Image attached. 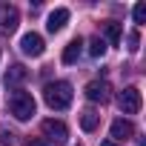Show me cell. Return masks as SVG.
Segmentation results:
<instances>
[{
  "label": "cell",
  "instance_id": "6da1fadb",
  "mask_svg": "<svg viewBox=\"0 0 146 146\" xmlns=\"http://www.w3.org/2000/svg\"><path fill=\"white\" fill-rule=\"evenodd\" d=\"M72 95H75V92H72V83H66V80L46 83V89H43V100H46V106H49V109H54V112L69 109Z\"/></svg>",
  "mask_w": 146,
  "mask_h": 146
},
{
  "label": "cell",
  "instance_id": "7a4b0ae2",
  "mask_svg": "<svg viewBox=\"0 0 146 146\" xmlns=\"http://www.w3.org/2000/svg\"><path fill=\"white\" fill-rule=\"evenodd\" d=\"M9 109H12V115H15L17 120H32V117H35L37 103H35V98H32L29 92L15 89V92L9 95Z\"/></svg>",
  "mask_w": 146,
  "mask_h": 146
},
{
  "label": "cell",
  "instance_id": "3957f363",
  "mask_svg": "<svg viewBox=\"0 0 146 146\" xmlns=\"http://www.w3.org/2000/svg\"><path fill=\"white\" fill-rule=\"evenodd\" d=\"M43 140H46V143H57V146H63V143L69 140V129H66V123H63V120H54V117L43 120Z\"/></svg>",
  "mask_w": 146,
  "mask_h": 146
},
{
  "label": "cell",
  "instance_id": "277c9868",
  "mask_svg": "<svg viewBox=\"0 0 146 146\" xmlns=\"http://www.w3.org/2000/svg\"><path fill=\"white\" fill-rule=\"evenodd\" d=\"M140 103H143V98H140V89H135V86H126L117 95V106H120L123 115H137L140 112Z\"/></svg>",
  "mask_w": 146,
  "mask_h": 146
},
{
  "label": "cell",
  "instance_id": "5b68a950",
  "mask_svg": "<svg viewBox=\"0 0 146 146\" xmlns=\"http://www.w3.org/2000/svg\"><path fill=\"white\" fill-rule=\"evenodd\" d=\"M20 52H23L26 57H40V54L46 52V43H43V37H40L37 32H26V35L20 37Z\"/></svg>",
  "mask_w": 146,
  "mask_h": 146
},
{
  "label": "cell",
  "instance_id": "8992f818",
  "mask_svg": "<svg viewBox=\"0 0 146 146\" xmlns=\"http://www.w3.org/2000/svg\"><path fill=\"white\" fill-rule=\"evenodd\" d=\"M20 23V12L9 3H0V35H12Z\"/></svg>",
  "mask_w": 146,
  "mask_h": 146
},
{
  "label": "cell",
  "instance_id": "52a82bcc",
  "mask_svg": "<svg viewBox=\"0 0 146 146\" xmlns=\"http://www.w3.org/2000/svg\"><path fill=\"white\" fill-rule=\"evenodd\" d=\"M86 98H89L92 103H109L112 86H109L106 80H92V83H86Z\"/></svg>",
  "mask_w": 146,
  "mask_h": 146
},
{
  "label": "cell",
  "instance_id": "ba28073f",
  "mask_svg": "<svg viewBox=\"0 0 146 146\" xmlns=\"http://www.w3.org/2000/svg\"><path fill=\"white\" fill-rule=\"evenodd\" d=\"M132 135H135V123H132V120L117 117V120L112 123V140H129Z\"/></svg>",
  "mask_w": 146,
  "mask_h": 146
},
{
  "label": "cell",
  "instance_id": "9c48e42d",
  "mask_svg": "<svg viewBox=\"0 0 146 146\" xmlns=\"http://www.w3.org/2000/svg\"><path fill=\"white\" fill-rule=\"evenodd\" d=\"M69 23V9H54L52 15H49V23H46V29L52 32V35H57L63 26Z\"/></svg>",
  "mask_w": 146,
  "mask_h": 146
},
{
  "label": "cell",
  "instance_id": "30bf717a",
  "mask_svg": "<svg viewBox=\"0 0 146 146\" xmlns=\"http://www.w3.org/2000/svg\"><path fill=\"white\" fill-rule=\"evenodd\" d=\"M83 54V40L80 37H75L72 43H66V49H63V63L66 66H72V63H78V57Z\"/></svg>",
  "mask_w": 146,
  "mask_h": 146
},
{
  "label": "cell",
  "instance_id": "8fae6325",
  "mask_svg": "<svg viewBox=\"0 0 146 146\" xmlns=\"http://www.w3.org/2000/svg\"><path fill=\"white\" fill-rule=\"evenodd\" d=\"M29 78V72L20 66V63H15V66H9V72H6V86H12V89H20V83Z\"/></svg>",
  "mask_w": 146,
  "mask_h": 146
},
{
  "label": "cell",
  "instance_id": "7c38bea8",
  "mask_svg": "<svg viewBox=\"0 0 146 146\" xmlns=\"http://www.w3.org/2000/svg\"><path fill=\"white\" fill-rule=\"evenodd\" d=\"M100 29H103V35H106L109 46H117V43H120V23L106 20V23H100Z\"/></svg>",
  "mask_w": 146,
  "mask_h": 146
},
{
  "label": "cell",
  "instance_id": "4fadbf2b",
  "mask_svg": "<svg viewBox=\"0 0 146 146\" xmlns=\"http://www.w3.org/2000/svg\"><path fill=\"white\" fill-rule=\"evenodd\" d=\"M98 123H100V115H98V112H92V109L80 112V126H83V132H95Z\"/></svg>",
  "mask_w": 146,
  "mask_h": 146
},
{
  "label": "cell",
  "instance_id": "5bb4252c",
  "mask_svg": "<svg viewBox=\"0 0 146 146\" xmlns=\"http://www.w3.org/2000/svg\"><path fill=\"white\" fill-rule=\"evenodd\" d=\"M89 54L92 57H103L106 54V40L103 37H92L89 40Z\"/></svg>",
  "mask_w": 146,
  "mask_h": 146
},
{
  "label": "cell",
  "instance_id": "9a60e30c",
  "mask_svg": "<svg viewBox=\"0 0 146 146\" xmlns=\"http://www.w3.org/2000/svg\"><path fill=\"white\" fill-rule=\"evenodd\" d=\"M132 17H135V23H146V6L137 3V6L132 9Z\"/></svg>",
  "mask_w": 146,
  "mask_h": 146
},
{
  "label": "cell",
  "instance_id": "2e32d148",
  "mask_svg": "<svg viewBox=\"0 0 146 146\" xmlns=\"http://www.w3.org/2000/svg\"><path fill=\"white\" fill-rule=\"evenodd\" d=\"M137 49H140V35L132 32V35H129V52H137Z\"/></svg>",
  "mask_w": 146,
  "mask_h": 146
},
{
  "label": "cell",
  "instance_id": "e0dca14e",
  "mask_svg": "<svg viewBox=\"0 0 146 146\" xmlns=\"http://www.w3.org/2000/svg\"><path fill=\"white\" fill-rule=\"evenodd\" d=\"M0 143H3V146H12V143H15V135L6 132V129H0Z\"/></svg>",
  "mask_w": 146,
  "mask_h": 146
},
{
  "label": "cell",
  "instance_id": "ac0fdd59",
  "mask_svg": "<svg viewBox=\"0 0 146 146\" xmlns=\"http://www.w3.org/2000/svg\"><path fill=\"white\" fill-rule=\"evenodd\" d=\"M23 146H49V143H46L43 137H26V140H23Z\"/></svg>",
  "mask_w": 146,
  "mask_h": 146
},
{
  "label": "cell",
  "instance_id": "d6986e66",
  "mask_svg": "<svg viewBox=\"0 0 146 146\" xmlns=\"http://www.w3.org/2000/svg\"><path fill=\"white\" fill-rule=\"evenodd\" d=\"M100 146H117V143H115V140H103Z\"/></svg>",
  "mask_w": 146,
  "mask_h": 146
}]
</instances>
